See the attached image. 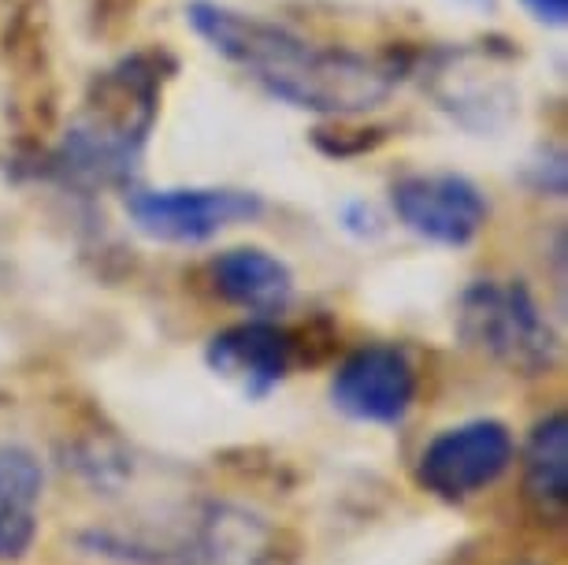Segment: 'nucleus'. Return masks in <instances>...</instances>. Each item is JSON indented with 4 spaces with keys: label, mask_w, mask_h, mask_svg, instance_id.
Segmentation results:
<instances>
[{
    "label": "nucleus",
    "mask_w": 568,
    "mask_h": 565,
    "mask_svg": "<svg viewBox=\"0 0 568 565\" xmlns=\"http://www.w3.org/2000/svg\"><path fill=\"white\" fill-rule=\"evenodd\" d=\"M186 23L212 52L250 74L267 98L302 112L338 115V120L364 115L379 109L398 87V71L387 60L338 46H316L291 27L216 0L186 4Z\"/></svg>",
    "instance_id": "f257e3e1"
},
{
    "label": "nucleus",
    "mask_w": 568,
    "mask_h": 565,
    "mask_svg": "<svg viewBox=\"0 0 568 565\" xmlns=\"http://www.w3.org/2000/svg\"><path fill=\"white\" fill-rule=\"evenodd\" d=\"M416 398V372L405 350L372 343L342 361L331 380V402L361 424H398Z\"/></svg>",
    "instance_id": "0eeeda50"
},
{
    "label": "nucleus",
    "mask_w": 568,
    "mask_h": 565,
    "mask_svg": "<svg viewBox=\"0 0 568 565\" xmlns=\"http://www.w3.org/2000/svg\"><path fill=\"white\" fill-rule=\"evenodd\" d=\"M457 339L517 376H546L561 343L524 283L476 280L457 297Z\"/></svg>",
    "instance_id": "7ed1b4c3"
},
{
    "label": "nucleus",
    "mask_w": 568,
    "mask_h": 565,
    "mask_svg": "<svg viewBox=\"0 0 568 565\" xmlns=\"http://www.w3.org/2000/svg\"><path fill=\"white\" fill-rule=\"evenodd\" d=\"M297 357V343L291 332L267 324L264 316L234 324L227 332L212 335L205 361L223 383L245 398H264L278 383L291 376V365Z\"/></svg>",
    "instance_id": "6e6552de"
},
{
    "label": "nucleus",
    "mask_w": 568,
    "mask_h": 565,
    "mask_svg": "<svg viewBox=\"0 0 568 565\" xmlns=\"http://www.w3.org/2000/svg\"><path fill=\"white\" fill-rule=\"evenodd\" d=\"M390 205L413 234L435 246L460 250L487 228L490 201L468 175L457 172H413L390 186Z\"/></svg>",
    "instance_id": "423d86ee"
},
{
    "label": "nucleus",
    "mask_w": 568,
    "mask_h": 565,
    "mask_svg": "<svg viewBox=\"0 0 568 565\" xmlns=\"http://www.w3.org/2000/svg\"><path fill=\"white\" fill-rule=\"evenodd\" d=\"M212 286L223 302L245 309L253 316L278 313L294 297V272L286 261L261 246H234L209 264Z\"/></svg>",
    "instance_id": "1a4fd4ad"
},
{
    "label": "nucleus",
    "mask_w": 568,
    "mask_h": 565,
    "mask_svg": "<svg viewBox=\"0 0 568 565\" xmlns=\"http://www.w3.org/2000/svg\"><path fill=\"white\" fill-rule=\"evenodd\" d=\"M513 432L501 421H468L446 428L424 446L416 480L424 492L443 503H465V498L487 492L513 465Z\"/></svg>",
    "instance_id": "39448f33"
},
{
    "label": "nucleus",
    "mask_w": 568,
    "mask_h": 565,
    "mask_svg": "<svg viewBox=\"0 0 568 565\" xmlns=\"http://www.w3.org/2000/svg\"><path fill=\"white\" fill-rule=\"evenodd\" d=\"M156 98L160 71L149 57L123 60L101 74L98 98L68 127L52 168L74 186L126 183L156 120Z\"/></svg>",
    "instance_id": "f03ea898"
},
{
    "label": "nucleus",
    "mask_w": 568,
    "mask_h": 565,
    "mask_svg": "<svg viewBox=\"0 0 568 565\" xmlns=\"http://www.w3.org/2000/svg\"><path fill=\"white\" fill-rule=\"evenodd\" d=\"M528 16L542 27H565L568 23V0H520Z\"/></svg>",
    "instance_id": "f8f14e48"
},
{
    "label": "nucleus",
    "mask_w": 568,
    "mask_h": 565,
    "mask_svg": "<svg viewBox=\"0 0 568 565\" xmlns=\"http://www.w3.org/2000/svg\"><path fill=\"white\" fill-rule=\"evenodd\" d=\"M264 212L261 194L223 186H168L126 190V216L145 239L164 246H201L234 223H250Z\"/></svg>",
    "instance_id": "20e7f679"
},
{
    "label": "nucleus",
    "mask_w": 568,
    "mask_h": 565,
    "mask_svg": "<svg viewBox=\"0 0 568 565\" xmlns=\"http://www.w3.org/2000/svg\"><path fill=\"white\" fill-rule=\"evenodd\" d=\"M524 495L542 521L568 514V417L550 413L539 421L524 446Z\"/></svg>",
    "instance_id": "9b49d317"
},
{
    "label": "nucleus",
    "mask_w": 568,
    "mask_h": 565,
    "mask_svg": "<svg viewBox=\"0 0 568 565\" xmlns=\"http://www.w3.org/2000/svg\"><path fill=\"white\" fill-rule=\"evenodd\" d=\"M45 473L23 446H0V562H19L38 539Z\"/></svg>",
    "instance_id": "9d476101"
}]
</instances>
